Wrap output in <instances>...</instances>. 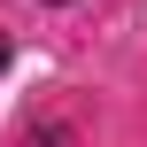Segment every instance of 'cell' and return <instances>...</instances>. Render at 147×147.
<instances>
[{
	"mask_svg": "<svg viewBox=\"0 0 147 147\" xmlns=\"http://www.w3.org/2000/svg\"><path fill=\"white\" fill-rule=\"evenodd\" d=\"M0 70H8V47H0Z\"/></svg>",
	"mask_w": 147,
	"mask_h": 147,
	"instance_id": "cell-1",
	"label": "cell"
}]
</instances>
